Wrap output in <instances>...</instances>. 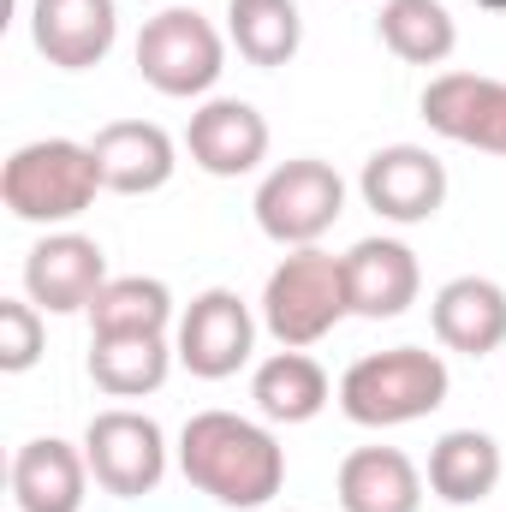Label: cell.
<instances>
[{
  "label": "cell",
  "mask_w": 506,
  "mask_h": 512,
  "mask_svg": "<svg viewBox=\"0 0 506 512\" xmlns=\"http://www.w3.org/2000/svg\"><path fill=\"white\" fill-rule=\"evenodd\" d=\"M179 471L197 495L227 512H262L286 489V447L274 423L239 411H191L179 429Z\"/></svg>",
  "instance_id": "6da1fadb"
},
{
  "label": "cell",
  "mask_w": 506,
  "mask_h": 512,
  "mask_svg": "<svg viewBox=\"0 0 506 512\" xmlns=\"http://www.w3.org/2000/svg\"><path fill=\"white\" fill-rule=\"evenodd\" d=\"M102 167H96V149L78 143V137H36V143H18L0 167V203L12 221L24 227H72L84 209H96L102 197Z\"/></svg>",
  "instance_id": "7a4b0ae2"
},
{
  "label": "cell",
  "mask_w": 506,
  "mask_h": 512,
  "mask_svg": "<svg viewBox=\"0 0 506 512\" xmlns=\"http://www.w3.org/2000/svg\"><path fill=\"white\" fill-rule=\"evenodd\" d=\"M453 393L447 376V358L429 352V346H387V352H364L340 387V411L358 423V429H399V423H417L429 411H441Z\"/></svg>",
  "instance_id": "3957f363"
},
{
  "label": "cell",
  "mask_w": 506,
  "mask_h": 512,
  "mask_svg": "<svg viewBox=\"0 0 506 512\" xmlns=\"http://www.w3.org/2000/svg\"><path fill=\"white\" fill-rule=\"evenodd\" d=\"M352 316V292H346V256H328L322 245L286 251L268 280H262V328L304 352L316 340H328L340 322Z\"/></svg>",
  "instance_id": "277c9868"
},
{
  "label": "cell",
  "mask_w": 506,
  "mask_h": 512,
  "mask_svg": "<svg viewBox=\"0 0 506 512\" xmlns=\"http://www.w3.org/2000/svg\"><path fill=\"white\" fill-rule=\"evenodd\" d=\"M227 36L197 6H161L137 30V78L173 102H209L227 72Z\"/></svg>",
  "instance_id": "5b68a950"
},
{
  "label": "cell",
  "mask_w": 506,
  "mask_h": 512,
  "mask_svg": "<svg viewBox=\"0 0 506 512\" xmlns=\"http://www.w3.org/2000/svg\"><path fill=\"white\" fill-rule=\"evenodd\" d=\"M251 209L262 239H274L280 251H304V245H322L346 215V179L322 155H292L262 173Z\"/></svg>",
  "instance_id": "8992f818"
},
{
  "label": "cell",
  "mask_w": 506,
  "mask_h": 512,
  "mask_svg": "<svg viewBox=\"0 0 506 512\" xmlns=\"http://www.w3.org/2000/svg\"><path fill=\"white\" fill-rule=\"evenodd\" d=\"M84 459H90V477L102 495L114 501H143L167 483V465H173V447H167V429L149 417V411H131V405H108L90 417L84 429Z\"/></svg>",
  "instance_id": "52a82bcc"
},
{
  "label": "cell",
  "mask_w": 506,
  "mask_h": 512,
  "mask_svg": "<svg viewBox=\"0 0 506 512\" xmlns=\"http://www.w3.org/2000/svg\"><path fill=\"white\" fill-rule=\"evenodd\" d=\"M173 352L179 370H191L197 382H227L256 358V310L233 286H209L179 310L173 328Z\"/></svg>",
  "instance_id": "ba28073f"
},
{
  "label": "cell",
  "mask_w": 506,
  "mask_h": 512,
  "mask_svg": "<svg viewBox=\"0 0 506 512\" xmlns=\"http://www.w3.org/2000/svg\"><path fill=\"white\" fill-rule=\"evenodd\" d=\"M358 197L387 227H429L447 209V161L423 143H387L364 161Z\"/></svg>",
  "instance_id": "9c48e42d"
},
{
  "label": "cell",
  "mask_w": 506,
  "mask_h": 512,
  "mask_svg": "<svg viewBox=\"0 0 506 512\" xmlns=\"http://www.w3.org/2000/svg\"><path fill=\"white\" fill-rule=\"evenodd\" d=\"M108 280H114L108 274V251L90 233H72V227L42 233L30 245V256H24V298L42 316H78V310H90Z\"/></svg>",
  "instance_id": "30bf717a"
},
{
  "label": "cell",
  "mask_w": 506,
  "mask_h": 512,
  "mask_svg": "<svg viewBox=\"0 0 506 512\" xmlns=\"http://www.w3.org/2000/svg\"><path fill=\"white\" fill-rule=\"evenodd\" d=\"M268 120L256 102L239 96H209L191 108V126H185V155L197 173L209 179H245L268 161Z\"/></svg>",
  "instance_id": "8fae6325"
},
{
  "label": "cell",
  "mask_w": 506,
  "mask_h": 512,
  "mask_svg": "<svg viewBox=\"0 0 506 512\" xmlns=\"http://www.w3.org/2000/svg\"><path fill=\"white\" fill-rule=\"evenodd\" d=\"M30 42L60 72H90L120 42V0H30Z\"/></svg>",
  "instance_id": "7c38bea8"
},
{
  "label": "cell",
  "mask_w": 506,
  "mask_h": 512,
  "mask_svg": "<svg viewBox=\"0 0 506 512\" xmlns=\"http://www.w3.org/2000/svg\"><path fill=\"white\" fill-rule=\"evenodd\" d=\"M346 292H352V316L364 322H393L417 304L423 292V268H417V251L405 239H358L346 251Z\"/></svg>",
  "instance_id": "4fadbf2b"
},
{
  "label": "cell",
  "mask_w": 506,
  "mask_h": 512,
  "mask_svg": "<svg viewBox=\"0 0 506 512\" xmlns=\"http://www.w3.org/2000/svg\"><path fill=\"white\" fill-rule=\"evenodd\" d=\"M435 340L459 358H489L506 346V286L489 274H453L429 298Z\"/></svg>",
  "instance_id": "5bb4252c"
},
{
  "label": "cell",
  "mask_w": 506,
  "mask_h": 512,
  "mask_svg": "<svg viewBox=\"0 0 506 512\" xmlns=\"http://www.w3.org/2000/svg\"><path fill=\"white\" fill-rule=\"evenodd\" d=\"M90 459L60 435H36L12 453V507L18 512H84L90 501Z\"/></svg>",
  "instance_id": "9a60e30c"
},
{
  "label": "cell",
  "mask_w": 506,
  "mask_h": 512,
  "mask_svg": "<svg viewBox=\"0 0 506 512\" xmlns=\"http://www.w3.org/2000/svg\"><path fill=\"white\" fill-rule=\"evenodd\" d=\"M90 149H96L102 185L120 197H149L179 173V143L155 120H108L90 137Z\"/></svg>",
  "instance_id": "2e32d148"
},
{
  "label": "cell",
  "mask_w": 506,
  "mask_h": 512,
  "mask_svg": "<svg viewBox=\"0 0 506 512\" xmlns=\"http://www.w3.org/2000/svg\"><path fill=\"white\" fill-rule=\"evenodd\" d=\"M340 512H423V471L399 447H352L334 477Z\"/></svg>",
  "instance_id": "e0dca14e"
},
{
  "label": "cell",
  "mask_w": 506,
  "mask_h": 512,
  "mask_svg": "<svg viewBox=\"0 0 506 512\" xmlns=\"http://www.w3.org/2000/svg\"><path fill=\"white\" fill-rule=\"evenodd\" d=\"M328 399H334V382H328V370L310 352L280 346V352H268L251 370V405H256V417L274 423V429H292V423L322 417Z\"/></svg>",
  "instance_id": "ac0fdd59"
},
{
  "label": "cell",
  "mask_w": 506,
  "mask_h": 512,
  "mask_svg": "<svg viewBox=\"0 0 506 512\" xmlns=\"http://www.w3.org/2000/svg\"><path fill=\"white\" fill-rule=\"evenodd\" d=\"M506 477V459H501V441L489 429H447L435 447H429V495L447 501V507H477L501 489Z\"/></svg>",
  "instance_id": "d6986e66"
},
{
  "label": "cell",
  "mask_w": 506,
  "mask_h": 512,
  "mask_svg": "<svg viewBox=\"0 0 506 512\" xmlns=\"http://www.w3.org/2000/svg\"><path fill=\"white\" fill-rule=\"evenodd\" d=\"M173 364H179V352H173L167 334H114V340L90 334V358H84L90 382L102 387L108 399H149V393H161L167 376H173Z\"/></svg>",
  "instance_id": "ffe728a7"
},
{
  "label": "cell",
  "mask_w": 506,
  "mask_h": 512,
  "mask_svg": "<svg viewBox=\"0 0 506 512\" xmlns=\"http://www.w3.org/2000/svg\"><path fill=\"white\" fill-rule=\"evenodd\" d=\"M84 316H90L96 340H114V334H173L179 328L173 292L155 274H114Z\"/></svg>",
  "instance_id": "44dd1931"
},
{
  "label": "cell",
  "mask_w": 506,
  "mask_h": 512,
  "mask_svg": "<svg viewBox=\"0 0 506 512\" xmlns=\"http://www.w3.org/2000/svg\"><path fill=\"white\" fill-rule=\"evenodd\" d=\"M227 42L239 48V60L280 72L304 48V12L298 0H227Z\"/></svg>",
  "instance_id": "7402d4cb"
},
{
  "label": "cell",
  "mask_w": 506,
  "mask_h": 512,
  "mask_svg": "<svg viewBox=\"0 0 506 512\" xmlns=\"http://www.w3.org/2000/svg\"><path fill=\"white\" fill-rule=\"evenodd\" d=\"M376 36L405 66H447L459 48V24L441 0H381Z\"/></svg>",
  "instance_id": "603a6c76"
},
{
  "label": "cell",
  "mask_w": 506,
  "mask_h": 512,
  "mask_svg": "<svg viewBox=\"0 0 506 512\" xmlns=\"http://www.w3.org/2000/svg\"><path fill=\"white\" fill-rule=\"evenodd\" d=\"M495 90H501V78H489V72H435L423 84V102H417L423 126L435 137H447V143H477Z\"/></svg>",
  "instance_id": "cb8c5ba5"
},
{
  "label": "cell",
  "mask_w": 506,
  "mask_h": 512,
  "mask_svg": "<svg viewBox=\"0 0 506 512\" xmlns=\"http://www.w3.org/2000/svg\"><path fill=\"white\" fill-rule=\"evenodd\" d=\"M42 346H48V322L30 298H0V370L6 376H24L42 364Z\"/></svg>",
  "instance_id": "d4e9b609"
},
{
  "label": "cell",
  "mask_w": 506,
  "mask_h": 512,
  "mask_svg": "<svg viewBox=\"0 0 506 512\" xmlns=\"http://www.w3.org/2000/svg\"><path fill=\"white\" fill-rule=\"evenodd\" d=\"M471 149H483V155H506V78H501V90H495V102H489V120H483V131H477Z\"/></svg>",
  "instance_id": "484cf974"
},
{
  "label": "cell",
  "mask_w": 506,
  "mask_h": 512,
  "mask_svg": "<svg viewBox=\"0 0 506 512\" xmlns=\"http://www.w3.org/2000/svg\"><path fill=\"white\" fill-rule=\"evenodd\" d=\"M477 6H483V12H506V0H477Z\"/></svg>",
  "instance_id": "4316f807"
},
{
  "label": "cell",
  "mask_w": 506,
  "mask_h": 512,
  "mask_svg": "<svg viewBox=\"0 0 506 512\" xmlns=\"http://www.w3.org/2000/svg\"><path fill=\"white\" fill-rule=\"evenodd\" d=\"M137 6H155V0H137Z\"/></svg>",
  "instance_id": "83f0119b"
},
{
  "label": "cell",
  "mask_w": 506,
  "mask_h": 512,
  "mask_svg": "<svg viewBox=\"0 0 506 512\" xmlns=\"http://www.w3.org/2000/svg\"><path fill=\"white\" fill-rule=\"evenodd\" d=\"M286 512H292V507H286Z\"/></svg>",
  "instance_id": "f1b7e54d"
}]
</instances>
